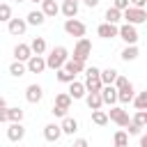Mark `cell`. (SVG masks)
<instances>
[{
    "label": "cell",
    "mask_w": 147,
    "mask_h": 147,
    "mask_svg": "<svg viewBox=\"0 0 147 147\" xmlns=\"http://www.w3.org/2000/svg\"><path fill=\"white\" fill-rule=\"evenodd\" d=\"M46 62H48V69L60 71V69H64V64L69 62V51H67L64 46H55V48L48 53Z\"/></svg>",
    "instance_id": "6da1fadb"
},
{
    "label": "cell",
    "mask_w": 147,
    "mask_h": 147,
    "mask_svg": "<svg viewBox=\"0 0 147 147\" xmlns=\"http://www.w3.org/2000/svg\"><path fill=\"white\" fill-rule=\"evenodd\" d=\"M41 11H44L46 16H55V14L62 11V7H60L55 0H44V2H41Z\"/></svg>",
    "instance_id": "7402d4cb"
},
{
    "label": "cell",
    "mask_w": 147,
    "mask_h": 147,
    "mask_svg": "<svg viewBox=\"0 0 147 147\" xmlns=\"http://www.w3.org/2000/svg\"><path fill=\"white\" fill-rule=\"evenodd\" d=\"M25 71H28V64H23V62H18V60H14V62L9 64V74L16 76V78H21Z\"/></svg>",
    "instance_id": "d4e9b609"
},
{
    "label": "cell",
    "mask_w": 147,
    "mask_h": 147,
    "mask_svg": "<svg viewBox=\"0 0 147 147\" xmlns=\"http://www.w3.org/2000/svg\"><path fill=\"white\" fill-rule=\"evenodd\" d=\"M41 96H44L41 85L32 83V85H28V87H25V99H28V103H39V101H41Z\"/></svg>",
    "instance_id": "8fae6325"
},
{
    "label": "cell",
    "mask_w": 147,
    "mask_h": 147,
    "mask_svg": "<svg viewBox=\"0 0 147 147\" xmlns=\"http://www.w3.org/2000/svg\"><path fill=\"white\" fill-rule=\"evenodd\" d=\"M108 119H110V117H108L106 110H92V122H94L96 126H106Z\"/></svg>",
    "instance_id": "4316f807"
},
{
    "label": "cell",
    "mask_w": 147,
    "mask_h": 147,
    "mask_svg": "<svg viewBox=\"0 0 147 147\" xmlns=\"http://www.w3.org/2000/svg\"><path fill=\"white\" fill-rule=\"evenodd\" d=\"M62 133H64V131H62V124H46V126H44V138H46L48 142H57Z\"/></svg>",
    "instance_id": "7c38bea8"
},
{
    "label": "cell",
    "mask_w": 147,
    "mask_h": 147,
    "mask_svg": "<svg viewBox=\"0 0 147 147\" xmlns=\"http://www.w3.org/2000/svg\"><path fill=\"white\" fill-rule=\"evenodd\" d=\"M83 5L92 9V7H96V5H99V0H83Z\"/></svg>",
    "instance_id": "ee69618b"
},
{
    "label": "cell",
    "mask_w": 147,
    "mask_h": 147,
    "mask_svg": "<svg viewBox=\"0 0 147 147\" xmlns=\"http://www.w3.org/2000/svg\"><path fill=\"white\" fill-rule=\"evenodd\" d=\"M133 106H136V110H147V90L136 94V99H133Z\"/></svg>",
    "instance_id": "f1b7e54d"
},
{
    "label": "cell",
    "mask_w": 147,
    "mask_h": 147,
    "mask_svg": "<svg viewBox=\"0 0 147 147\" xmlns=\"http://www.w3.org/2000/svg\"><path fill=\"white\" fill-rule=\"evenodd\" d=\"M147 0H131V7H138V9H145Z\"/></svg>",
    "instance_id": "7bdbcfd3"
},
{
    "label": "cell",
    "mask_w": 147,
    "mask_h": 147,
    "mask_svg": "<svg viewBox=\"0 0 147 147\" xmlns=\"http://www.w3.org/2000/svg\"><path fill=\"white\" fill-rule=\"evenodd\" d=\"M62 14H64L67 18H76L78 5H76V2H62Z\"/></svg>",
    "instance_id": "83f0119b"
},
{
    "label": "cell",
    "mask_w": 147,
    "mask_h": 147,
    "mask_svg": "<svg viewBox=\"0 0 147 147\" xmlns=\"http://www.w3.org/2000/svg\"><path fill=\"white\" fill-rule=\"evenodd\" d=\"M117 76H119V71H115V69H103V71H101V80H103V85H115Z\"/></svg>",
    "instance_id": "484cf974"
},
{
    "label": "cell",
    "mask_w": 147,
    "mask_h": 147,
    "mask_svg": "<svg viewBox=\"0 0 147 147\" xmlns=\"http://www.w3.org/2000/svg\"><path fill=\"white\" fill-rule=\"evenodd\" d=\"M140 129H142V126H138V124L131 119V124L126 126V133H129V136H138V133H140Z\"/></svg>",
    "instance_id": "f35d334b"
},
{
    "label": "cell",
    "mask_w": 147,
    "mask_h": 147,
    "mask_svg": "<svg viewBox=\"0 0 147 147\" xmlns=\"http://www.w3.org/2000/svg\"><path fill=\"white\" fill-rule=\"evenodd\" d=\"M115 145H129V133L126 131H117L115 133Z\"/></svg>",
    "instance_id": "8d00e7d4"
},
{
    "label": "cell",
    "mask_w": 147,
    "mask_h": 147,
    "mask_svg": "<svg viewBox=\"0 0 147 147\" xmlns=\"http://www.w3.org/2000/svg\"><path fill=\"white\" fill-rule=\"evenodd\" d=\"M103 18H106V23H113V25H117V23L124 18V11H119V9H115V7H108Z\"/></svg>",
    "instance_id": "ffe728a7"
},
{
    "label": "cell",
    "mask_w": 147,
    "mask_h": 147,
    "mask_svg": "<svg viewBox=\"0 0 147 147\" xmlns=\"http://www.w3.org/2000/svg\"><path fill=\"white\" fill-rule=\"evenodd\" d=\"M64 2H76V5H78V2H80V0H64Z\"/></svg>",
    "instance_id": "bcb514c9"
},
{
    "label": "cell",
    "mask_w": 147,
    "mask_h": 147,
    "mask_svg": "<svg viewBox=\"0 0 147 147\" xmlns=\"http://www.w3.org/2000/svg\"><path fill=\"white\" fill-rule=\"evenodd\" d=\"M133 122L138 124V126H147V110H136V115H133Z\"/></svg>",
    "instance_id": "836d02e7"
},
{
    "label": "cell",
    "mask_w": 147,
    "mask_h": 147,
    "mask_svg": "<svg viewBox=\"0 0 147 147\" xmlns=\"http://www.w3.org/2000/svg\"><path fill=\"white\" fill-rule=\"evenodd\" d=\"M108 117H110V122H115V124L122 126V129H126V126L131 124V119H133V117H129V113H126L124 108H119V106H113V108L108 110Z\"/></svg>",
    "instance_id": "3957f363"
},
{
    "label": "cell",
    "mask_w": 147,
    "mask_h": 147,
    "mask_svg": "<svg viewBox=\"0 0 147 147\" xmlns=\"http://www.w3.org/2000/svg\"><path fill=\"white\" fill-rule=\"evenodd\" d=\"M119 37L124 39V44L126 46H136V41H138V30H136V25H131V23H124V25H119Z\"/></svg>",
    "instance_id": "5b68a950"
},
{
    "label": "cell",
    "mask_w": 147,
    "mask_h": 147,
    "mask_svg": "<svg viewBox=\"0 0 147 147\" xmlns=\"http://www.w3.org/2000/svg\"><path fill=\"white\" fill-rule=\"evenodd\" d=\"M55 76H57V80H60V83H67V85H71V83L76 80V76H74V74H69L67 69H60V71H55Z\"/></svg>",
    "instance_id": "1f68e13d"
},
{
    "label": "cell",
    "mask_w": 147,
    "mask_h": 147,
    "mask_svg": "<svg viewBox=\"0 0 147 147\" xmlns=\"http://www.w3.org/2000/svg\"><path fill=\"white\" fill-rule=\"evenodd\" d=\"M23 136H25V126H23L21 122H11V124L7 126V138H9L11 142H21Z\"/></svg>",
    "instance_id": "ba28073f"
},
{
    "label": "cell",
    "mask_w": 147,
    "mask_h": 147,
    "mask_svg": "<svg viewBox=\"0 0 147 147\" xmlns=\"http://www.w3.org/2000/svg\"><path fill=\"white\" fill-rule=\"evenodd\" d=\"M85 103H87L90 110H101V106H103V96H101V92H87Z\"/></svg>",
    "instance_id": "9a60e30c"
},
{
    "label": "cell",
    "mask_w": 147,
    "mask_h": 147,
    "mask_svg": "<svg viewBox=\"0 0 147 147\" xmlns=\"http://www.w3.org/2000/svg\"><path fill=\"white\" fill-rule=\"evenodd\" d=\"M74 147H90V142L85 138H78V140H74Z\"/></svg>",
    "instance_id": "b9f144b4"
},
{
    "label": "cell",
    "mask_w": 147,
    "mask_h": 147,
    "mask_svg": "<svg viewBox=\"0 0 147 147\" xmlns=\"http://www.w3.org/2000/svg\"><path fill=\"white\" fill-rule=\"evenodd\" d=\"M115 147H129V145H115Z\"/></svg>",
    "instance_id": "7dc6e473"
},
{
    "label": "cell",
    "mask_w": 147,
    "mask_h": 147,
    "mask_svg": "<svg viewBox=\"0 0 147 147\" xmlns=\"http://www.w3.org/2000/svg\"><path fill=\"white\" fill-rule=\"evenodd\" d=\"M129 85H131V83H129V78H126V76H122V74H119V76H117V80H115V87H117V90H119V92H122V90H126V87H129Z\"/></svg>",
    "instance_id": "d590c367"
},
{
    "label": "cell",
    "mask_w": 147,
    "mask_h": 147,
    "mask_svg": "<svg viewBox=\"0 0 147 147\" xmlns=\"http://www.w3.org/2000/svg\"><path fill=\"white\" fill-rule=\"evenodd\" d=\"M101 96H103V103L113 108V106L119 101V90H117L115 85H106V87L101 90Z\"/></svg>",
    "instance_id": "52a82bcc"
},
{
    "label": "cell",
    "mask_w": 147,
    "mask_h": 147,
    "mask_svg": "<svg viewBox=\"0 0 147 147\" xmlns=\"http://www.w3.org/2000/svg\"><path fill=\"white\" fill-rule=\"evenodd\" d=\"M34 53H32V48H30V44H16L14 46V57L18 60V62H30V57H32Z\"/></svg>",
    "instance_id": "30bf717a"
},
{
    "label": "cell",
    "mask_w": 147,
    "mask_h": 147,
    "mask_svg": "<svg viewBox=\"0 0 147 147\" xmlns=\"http://www.w3.org/2000/svg\"><path fill=\"white\" fill-rule=\"evenodd\" d=\"M85 74H87V76H101V69H99V67H87Z\"/></svg>",
    "instance_id": "60d3db41"
},
{
    "label": "cell",
    "mask_w": 147,
    "mask_h": 147,
    "mask_svg": "<svg viewBox=\"0 0 147 147\" xmlns=\"http://www.w3.org/2000/svg\"><path fill=\"white\" fill-rule=\"evenodd\" d=\"M7 30H9V34L21 37V34L28 30V21H23V18H11V21L7 23Z\"/></svg>",
    "instance_id": "4fadbf2b"
},
{
    "label": "cell",
    "mask_w": 147,
    "mask_h": 147,
    "mask_svg": "<svg viewBox=\"0 0 147 147\" xmlns=\"http://www.w3.org/2000/svg\"><path fill=\"white\" fill-rule=\"evenodd\" d=\"M136 57H138V46H126L122 51V60L124 62H133Z\"/></svg>",
    "instance_id": "f546056e"
},
{
    "label": "cell",
    "mask_w": 147,
    "mask_h": 147,
    "mask_svg": "<svg viewBox=\"0 0 147 147\" xmlns=\"http://www.w3.org/2000/svg\"><path fill=\"white\" fill-rule=\"evenodd\" d=\"M0 21H5V23H9V21H11V7H9L7 2H2V5H0Z\"/></svg>",
    "instance_id": "d6a6232c"
},
{
    "label": "cell",
    "mask_w": 147,
    "mask_h": 147,
    "mask_svg": "<svg viewBox=\"0 0 147 147\" xmlns=\"http://www.w3.org/2000/svg\"><path fill=\"white\" fill-rule=\"evenodd\" d=\"M64 32H67L69 37H78V39H83L85 32H87V28H85V23L78 21V18H67V21H64Z\"/></svg>",
    "instance_id": "7a4b0ae2"
},
{
    "label": "cell",
    "mask_w": 147,
    "mask_h": 147,
    "mask_svg": "<svg viewBox=\"0 0 147 147\" xmlns=\"http://www.w3.org/2000/svg\"><path fill=\"white\" fill-rule=\"evenodd\" d=\"M11 122H23V110L21 108H9V124Z\"/></svg>",
    "instance_id": "e575fe53"
},
{
    "label": "cell",
    "mask_w": 147,
    "mask_h": 147,
    "mask_svg": "<svg viewBox=\"0 0 147 147\" xmlns=\"http://www.w3.org/2000/svg\"><path fill=\"white\" fill-rule=\"evenodd\" d=\"M67 92L71 94V99H83V96H87V87H85V83H78V80H74V83L69 85Z\"/></svg>",
    "instance_id": "2e32d148"
},
{
    "label": "cell",
    "mask_w": 147,
    "mask_h": 147,
    "mask_svg": "<svg viewBox=\"0 0 147 147\" xmlns=\"http://www.w3.org/2000/svg\"><path fill=\"white\" fill-rule=\"evenodd\" d=\"M140 147H147V133H145V136L140 138Z\"/></svg>",
    "instance_id": "f6af8a7d"
},
{
    "label": "cell",
    "mask_w": 147,
    "mask_h": 147,
    "mask_svg": "<svg viewBox=\"0 0 147 147\" xmlns=\"http://www.w3.org/2000/svg\"><path fill=\"white\" fill-rule=\"evenodd\" d=\"M25 21H28V25H44V21H46V14H44L41 9H32V11H28Z\"/></svg>",
    "instance_id": "e0dca14e"
},
{
    "label": "cell",
    "mask_w": 147,
    "mask_h": 147,
    "mask_svg": "<svg viewBox=\"0 0 147 147\" xmlns=\"http://www.w3.org/2000/svg\"><path fill=\"white\" fill-rule=\"evenodd\" d=\"M136 99V92H133V85H129L126 90H122L119 92V103H131Z\"/></svg>",
    "instance_id": "4dcf8cb0"
},
{
    "label": "cell",
    "mask_w": 147,
    "mask_h": 147,
    "mask_svg": "<svg viewBox=\"0 0 147 147\" xmlns=\"http://www.w3.org/2000/svg\"><path fill=\"white\" fill-rule=\"evenodd\" d=\"M71 94L69 92H60V94H55V103L53 106H57V108H64V110H69L71 108Z\"/></svg>",
    "instance_id": "44dd1931"
},
{
    "label": "cell",
    "mask_w": 147,
    "mask_h": 147,
    "mask_svg": "<svg viewBox=\"0 0 147 147\" xmlns=\"http://www.w3.org/2000/svg\"><path fill=\"white\" fill-rule=\"evenodd\" d=\"M96 34L101 37V39H113V37H119V28L117 25H113V23H101L99 28H96Z\"/></svg>",
    "instance_id": "9c48e42d"
},
{
    "label": "cell",
    "mask_w": 147,
    "mask_h": 147,
    "mask_svg": "<svg viewBox=\"0 0 147 147\" xmlns=\"http://www.w3.org/2000/svg\"><path fill=\"white\" fill-rule=\"evenodd\" d=\"M113 7L119 9V11H126L131 7V0H113Z\"/></svg>",
    "instance_id": "74e56055"
},
{
    "label": "cell",
    "mask_w": 147,
    "mask_h": 147,
    "mask_svg": "<svg viewBox=\"0 0 147 147\" xmlns=\"http://www.w3.org/2000/svg\"><path fill=\"white\" fill-rule=\"evenodd\" d=\"M30 48H32L34 55H44V53H46V39H44V37H34V39L30 41Z\"/></svg>",
    "instance_id": "cb8c5ba5"
},
{
    "label": "cell",
    "mask_w": 147,
    "mask_h": 147,
    "mask_svg": "<svg viewBox=\"0 0 147 147\" xmlns=\"http://www.w3.org/2000/svg\"><path fill=\"white\" fill-rule=\"evenodd\" d=\"M90 55H92V41H90V39H85V37H83V39H78V41H76V46H74V57L85 62Z\"/></svg>",
    "instance_id": "277c9868"
},
{
    "label": "cell",
    "mask_w": 147,
    "mask_h": 147,
    "mask_svg": "<svg viewBox=\"0 0 147 147\" xmlns=\"http://www.w3.org/2000/svg\"><path fill=\"white\" fill-rule=\"evenodd\" d=\"M51 113H53L55 117H62V119L67 117V110H64V108H57V106H53V110H51Z\"/></svg>",
    "instance_id": "ab89813d"
},
{
    "label": "cell",
    "mask_w": 147,
    "mask_h": 147,
    "mask_svg": "<svg viewBox=\"0 0 147 147\" xmlns=\"http://www.w3.org/2000/svg\"><path fill=\"white\" fill-rule=\"evenodd\" d=\"M62 131H64L67 136H74V133L78 131V119H76V117H64V119H62Z\"/></svg>",
    "instance_id": "603a6c76"
},
{
    "label": "cell",
    "mask_w": 147,
    "mask_h": 147,
    "mask_svg": "<svg viewBox=\"0 0 147 147\" xmlns=\"http://www.w3.org/2000/svg\"><path fill=\"white\" fill-rule=\"evenodd\" d=\"M85 87H87V92H101L106 85H103L101 76H87L85 78Z\"/></svg>",
    "instance_id": "d6986e66"
},
{
    "label": "cell",
    "mask_w": 147,
    "mask_h": 147,
    "mask_svg": "<svg viewBox=\"0 0 147 147\" xmlns=\"http://www.w3.org/2000/svg\"><path fill=\"white\" fill-rule=\"evenodd\" d=\"M16 2H25V0H16Z\"/></svg>",
    "instance_id": "c3c4849f"
},
{
    "label": "cell",
    "mask_w": 147,
    "mask_h": 147,
    "mask_svg": "<svg viewBox=\"0 0 147 147\" xmlns=\"http://www.w3.org/2000/svg\"><path fill=\"white\" fill-rule=\"evenodd\" d=\"M124 21L131 23V25H140V23L147 21V11L145 9H138V7H129L124 11Z\"/></svg>",
    "instance_id": "8992f818"
},
{
    "label": "cell",
    "mask_w": 147,
    "mask_h": 147,
    "mask_svg": "<svg viewBox=\"0 0 147 147\" xmlns=\"http://www.w3.org/2000/svg\"><path fill=\"white\" fill-rule=\"evenodd\" d=\"M64 69H67L69 74H74V76L87 71V69H85V62H83V60H76V57H69V62L64 64Z\"/></svg>",
    "instance_id": "ac0fdd59"
},
{
    "label": "cell",
    "mask_w": 147,
    "mask_h": 147,
    "mask_svg": "<svg viewBox=\"0 0 147 147\" xmlns=\"http://www.w3.org/2000/svg\"><path fill=\"white\" fill-rule=\"evenodd\" d=\"M44 69H48V62H46L41 55H32L30 62H28V71H30V74H41Z\"/></svg>",
    "instance_id": "5bb4252c"
}]
</instances>
